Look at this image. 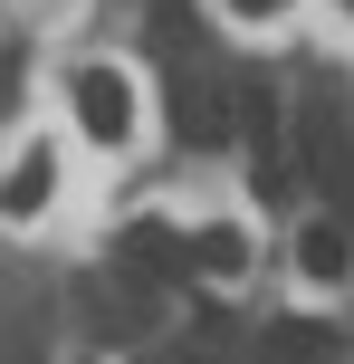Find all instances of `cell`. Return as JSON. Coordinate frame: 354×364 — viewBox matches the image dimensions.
<instances>
[{
	"instance_id": "1",
	"label": "cell",
	"mask_w": 354,
	"mask_h": 364,
	"mask_svg": "<svg viewBox=\"0 0 354 364\" xmlns=\"http://www.w3.org/2000/svg\"><path fill=\"white\" fill-rule=\"evenodd\" d=\"M297 144H306V154H297V164H306V173H316V182H326V192H336V201H345V220H354V144H345V87H326V96H316V106H306V134H297Z\"/></svg>"
},
{
	"instance_id": "2",
	"label": "cell",
	"mask_w": 354,
	"mask_h": 364,
	"mask_svg": "<svg viewBox=\"0 0 354 364\" xmlns=\"http://www.w3.org/2000/svg\"><path fill=\"white\" fill-rule=\"evenodd\" d=\"M172 134L182 144H230L240 134V106H230V87L211 68H172Z\"/></svg>"
},
{
	"instance_id": "3",
	"label": "cell",
	"mask_w": 354,
	"mask_h": 364,
	"mask_svg": "<svg viewBox=\"0 0 354 364\" xmlns=\"http://www.w3.org/2000/svg\"><path fill=\"white\" fill-rule=\"evenodd\" d=\"M67 96H77V125H87L96 144H125V134H134V87H125L115 68H87Z\"/></svg>"
},
{
	"instance_id": "4",
	"label": "cell",
	"mask_w": 354,
	"mask_h": 364,
	"mask_svg": "<svg viewBox=\"0 0 354 364\" xmlns=\"http://www.w3.org/2000/svg\"><path fill=\"white\" fill-rule=\"evenodd\" d=\"M115 269H125V278H153V288H172V278L192 269V250L163 230V220H134V230L115 240Z\"/></svg>"
},
{
	"instance_id": "5",
	"label": "cell",
	"mask_w": 354,
	"mask_h": 364,
	"mask_svg": "<svg viewBox=\"0 0 354 364\" xmlns=\"http://www.w3.org/2000/svg\"><path fill=\"white\" fill-rule=\"evenodd\" d=\"M259 364H336V326L278 316V326H259Z\"/></svg>"
},
{
	"instance_id": "6",
	"label": "cell",
	"mask_w": 354,
	"mask_h": 364,
	"mask_svg": "<svg viewBox=\"0 0 354 364\" xmlns=\"http://www.w3.org/2000/svg\"><path fill=\"white\" fill-rule=\"evenodd\" d=\"M48 192H57V164H48V144H29V154L10 164V182H0V211L29 220V211H48Z\"/></svg>"
},
{
	"instance_id": "7",
	"label": "cell",
	"mask_w": 354,
	"mask_h": 364,
	"mask_svg": "<svg viewBox=\"0 0 354 364\" xmlns=\"http://www.w3.org/2000/svg\"><path fill=\"white\" fill-rule=\"evenodd\" d=\"M297 269L316 278V288L345 278V269H354V230H345V220H306V230H297Z\"/></svg>"
},
{
	"instance_id": "8",
	"label": "cell",
	"mask_w": 354,
	"mask_h": 364,
	"mask_svg": "<svg viewBox=\"0 0 354 364\" xmlns=\"http://www.w3.org/2000/svg\"><path fill=\"white\" fill-rule=\"evenodd\" d=\"M144 29H153V48H163L172 68L201 48V19H192V0H144Z\"/></svg>"
},
{
	"instance_id": "9",
	"label": "cell",
	"mask_w": 354,
	"mask_h": 364,
	"mask_svg": "<svg viewBox=\"0 0 354 364\" xmlns=\"http://www.w3.org/2000/svg\"><path fill=\"white\" fill-rule=\"evenodd\" d=\"M192 269H201V278H240L249 269V240L230 230V220H211V230L192 240Z\"/></svg>"
},
{
	"instance_id": "10",
	"label": "cell",
	"mask_w": 354,
	"mask_h": 364,
	"mask_svg": "<svg viewBox=\"0 0 354 364\" xmlns=\"http://www.w3.org/2000/svg\"><path fill=\"white\" fill-rule=\"evenodd\" d=\"M230 10H240V19H278L287 0H230Z\"/></svg>"
}]
</instances>
